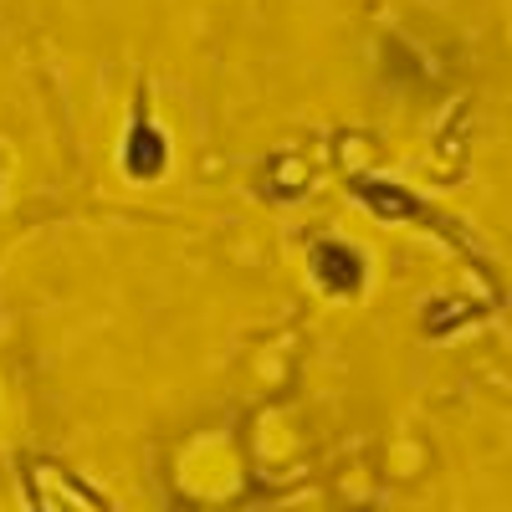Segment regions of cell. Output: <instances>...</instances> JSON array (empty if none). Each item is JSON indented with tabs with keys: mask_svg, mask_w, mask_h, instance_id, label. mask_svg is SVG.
I'll use <instances>...</instances> for the list:
<instances>
[{
	"mask_svg": "<svg viewBox=\"0 0 512 512\" xmlns=\"http://www.w3.org/2000/svg\"><path fill=\"white\" fill-rule=\"evenodd\" d=\"M123 164H128V175H144V180H154L159 169H164V139L154 134V128H134V139H128Z\"/></svg>",
	"mask_w": 512,
	"mask_h": 512,
	"instance_id": "6da1fadb",
	"label": "cell"
},
{
	"mask_svg": "<svg viewBox=\"0 0 512 512\" xmlns=\"http://www.w3.org/2000/svg\"><path fill=\"white\" fill-rule=\"evenodd\" d=\"M318 277L328 282V287H359V256L354 251H344V246H318Z\"/></svg>",
	"mask_w": 512,
	"mask_h": 512,
	"instance_id": "7a4b0ae2",
	"label": "cell"
}]
</instances>
